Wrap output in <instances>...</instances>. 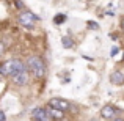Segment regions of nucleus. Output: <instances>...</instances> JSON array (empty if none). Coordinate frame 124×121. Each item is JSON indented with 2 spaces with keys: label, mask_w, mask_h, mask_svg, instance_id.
Masks as SVG:
<instances>
[{
  "label": "nucleus",
  "mask_w": 124,
  "mask_h": 121,
  "mask_svg": "<svg viewBox=\"0 0 124 121\" xmlns=\"http://www.w3.org/2000/svg\"><path fill=\"white\" fill-rule=\"evenodd\" d=\"M27 68L30 69V73L33 74L36 79H41L46 74V65L39 57H31L27 60Z\"/></svg>",
  "instance_id": "f257e3e1"
},
{
  "label": "nucleus",
  "mask_w": 124,
  "mask_h": 121,
  "mask_svg": "<svg viewBox=\"0 0 124 121\" xmlns=\"http://www.w3.org/2000/svg\"><path fill=\"white\" fill-rule=\"evenodd\" d=\"M24 63L19 60H8L0 66V74L2 76H14L16 73H19L21 69H24Z\"/></svg>",
  "instance_id": "f03ea898"
},
{
  "label": "nucleus",
  "mask_w": 124,
  "mask_h": 121,
  "mask_svg": "<svg viewBox=\"0 0 124 121\" xmlns=\"http://www.w3.org/2000/svg\"><path fill=\"white\" fill-rule=\"evenodd\" d=\"M49 105H50L52 109L60 110V112H66V110L69 109V102L61 99V97H54V99H50L49 101Z\"/></svg>",
  "instance_id": "7ed1b4c3"
},
{
  "label": "nucleus",
  "mask_w": 124,
  "mask_h": 121,
  "mask_svg": "<svg viewBox=\"0 0 124 121\" xmlns=\"http://www.w3.org/2000/svg\"><path fill=\"white\" fill-rule=\"evenodd\" d=\"M13 80H14V83L17 85H27L28 83V71L25 69H21L19 73H16L14 76H13Z\"/></svg>",
  "instance_id": "20e7f679"
},
{
  "label": "nucleus",
  "mask_w": 124,
  "mask_h": 121,
  "mask_svg": "<svg viewBox=\"0 0 124 121\" xmlns=\"http://www.w3.org/2000/svg\"><path fill=\"white\" fill-rule=\"evenodd\" d=\"M31 118L33 121H50V116L46 109H35L31 113Z\"/></svg>",
  "instance_id": "39448f33"
},
{
  "label": "nucleus",
  "mask_w": 124,
  "mask_h": 121,
  "mask_svg": "<svg viewBox=\"0 0 124 121\" xmlns=\"http://www.w3.org/2000/svg\"><path fill=\"white\" fill-rule=\"evenodd\" d=\"M36 16H33L31 13H21V16H19V21H21L22 25H25V27H33V22L36 21Z\"/></svg>",
  "instance_id": "423d86ee"
},
{
  "label": "nucleus",
  "mask_w": 124,
  "mask_h": 121,
  "mask_svg": "<svg viewBox=\"0 0 124 121\" xmlns=\"http://www.w3.org/2000/svg\"><path fill=\"white\" fill-rule=\"evenodd\" d=\"M101 115H102V118H105V120H115L116 110H115V107H112V105H105V107H102V110H101Z\"/></svg>",
  "instance_id": "0eeeda50"
},
{
  "label": "nucleus",
  "mask_w": 124,
  "mask_h": 121,
  "mask_svg": "<svg viewBox=\"0 0 124 121\" xmlns=\"http://www.w3.org/2000/svg\"><path fill=\"white\" fill-rule=\"evenodd\" d=\"M110 82H112V83H115V85L124 83V74L119 73V71H115V73L110 76Z\"/></svg>",
  "instance_id": "6e6552de"
},
{
  "label": "nucleus",
  "mask_w": 124,
  "mask_h": 121,
  "mask_svg": "<svg viewBox=\"0 0 124 121\" xmlns=\"http://www.w3.org/2000/svg\"><path fill=\"white\" fill-rule=\"evenodd\" d=\"M47 113H49V116H50L52 120H63L64 118V112H60V110L52 109V107L47 110Z\"/></svg>",
  "instance_id": "1a4fd4ad"
},
{
  "label": "nucleus",
  "mask_w": 124,
  "mask_h": 121,
  "mask_svg": "<svg viewBox=\"0 0 124 121\" xmlns=\"http://www.w3.org/2000/svg\"><path fill=\"white\" fill-rule=\"evenodd\" d=\"M61 44L64 46L66 49H69V47H72V41L69 40L68 36H63V40H61Z\"/></svg>",
  "instance_id": "9d476101"
},
{
  "label": "nucleus",
  "mask_w": 124,
  "mask_h": 121,
  "mask_svg": "<svg viewBox=\"0 0 124 121\" xmlns=\"http://www.w3.org/2000/svg\"><path fill=\"white\" fill-rule=\"evenodd\" d=\"M63 21H66V16L64 14H60V16L55 17V22H57V24H60V22H63Z\"/></svg>",
  "instance_id": "9b49d317"
},
{
  "label": "nucleus",
  "mask_w": 124,
  "mask_h": 121,
  "mask_svg": "<svg viewBox=\"0 0 124 121\" xmlns=\"http://www.w3.org/2000/svg\"><path fill=\"white\" fill-rule=\"evenodd\" d=\"M88 25H90V28H97V24H96V22H93V21L88 22Z\"/></svg>",
  "instance_id": "f8f14e48"
},
{
  "label": "nucleus",
  "mask_w": 124,
  "mask_h": 121,
  "mask_svg": "<svg viewBox=\"0 0 124 121\" xmlns=\"http://www.w3.org/2000/svg\"><path fill=\"white\" fill-rule=\"evenodd\" d=\"M0 121H6V115L2 112V110H0Z\"/></svg>",
  "instance_id": "ddd939ff"
},
{
  "label": "nucleus",
  "mask_w": 124,
  "mask_h": 121,
  "mask_svg": "<svg viewBox=\"0 0 124 121\" xmlns=\"http://www.w3.org/2000/svg\"><path fill=\"white\" fill-rule=\"evenodd\" d=\"M118 50H119L118 47H113V49H112V55H116V54H118Z\"/></svg>",
  "instance_id": "4468645a"
},
{
  "label": "nucleus",
  "mask_w": 124,
  "mask_h": 121,
  "mask_svg": "<svg viewBox=\"0 0 124 121\" xmlns=\"http://www.w3.org/2000/svg\"><path fill=\"white\" fill-rule=\"evenodd\" d=\"M2 50H3V44L0 42V54H2Z\"/></svg>",
  "instance_id": "2eb2a0df"
},
{
  "label": "nucleus",
  "mask_w": 124,
  "mask_h": 121,
  "mask_svg": "<svg viewBox=\"0 0 124 121\" xmlns=\"http://www.w3.org/2000/svg\"><path fill=\"white\" fill-rule=\"evenodd\" d=\"M113 121H124V120H121V118H115Z\"/></svg>",
  "instance_id": "dca6fc26"
},
{
  "label": "nucleus",
  "mask_w": 124,
  "mask_h": 121,
  "mask_svg": "<svg viewBox=\"0 0 124 121\" xmlns=\"http://www.w3.org/2000/svg\"><path fill=\"white\" fill-rule=\"evenodd\" d=\"M123 28H124V17H123Z\"/></svg>",
  "instance_id": "f3484780"
}]
</instances>
